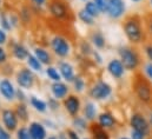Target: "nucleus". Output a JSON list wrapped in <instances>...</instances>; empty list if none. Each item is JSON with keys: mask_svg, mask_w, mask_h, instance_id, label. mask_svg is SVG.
I'll list each match as a JSON object with an SVG mask.
<instances>
[{"mask_svg": "<svg viewBox=\"0 0 152 139\" xmlns=\"http://www.w3.org/2000/svg\"><path fill=\"white\" fill-rule=\"evenodd\" d=\"M123 30L127 37L129 41L134 45L142 42L145 38L143 25H142V18L138 14L126 15L123 21Z\"/></svg>", "mask_w": 152, "mask_h": 139, "instance_id": "f257e3e1", "label": "nucleus"}, {"mask_svg": "<svg viewBox=\"0 0 152 139\" xmlns=\"http://www.w3.org/2000/svg\"><path fill=\"white\" fill-rule=\"evenodd\" d=\"M132 87L137 98L144 104L152 103V84L151 80L140 72H137L132 79Z\"/></svg>", "mask_w": 152, "mask_h": 139, "instance_id": "f03ea898", "label": "nucleus"}, {"mask_svg": "<svg viewBox=\"0 0 152 139\" xmlns=\"http://www.w3.org/2000/svg\"><path fill=\"white\" fill-rule=\"evenodd\" d=\"M119 56H120V61L124 65L125 70L129 71H136L140 64V58L137 52V50L132 47H120L119 48Z\"/></svg>", "mask_w": 152, "mask_h": 139, "instance_id": "7ed1b4c3", "label": "nucleus"}, {"mask_svg": "<svg viewBox=\"0 0 152 139\" xmlns=\"http://www.w3.org/2000/svg\"><path fill=\"white\" fill-rule=\"evenodd\" d=\"M48 8L51 14L58 19H69V15L71 14L69 6L63 0H50Z\"/></svg>", "mask_w": 152, "mask_h": 139, "instance_id": "20e7f679", "label": "nucleus"}, {"mask_svg": "<svg viewBox=\"0 0 152 139\" xmlns=\"http://www.w3.org/2000/svg\"><path fill=\"white\" fill-rule=\"evenodd\" d=\"M130 125L132 126L133 130L143 132L144 135L149 136L151 132V126L149 124V120L140 113H133L131 119H130Z\"/></svg>", "mask_w": 152, "mask_h": 139, "instance_id": "39448f33", "label": "nucleus"}, {"mask_svg": "<svg viewBox=\"0 0 152 139\" xmlns=\"http://www.w3.org/2000/svg\"><path fill=\"white\" fill-rule=\"evenodd\" d=\"M111 86L107 84V83H104V81H99L98 84H96L91 91H90V96L96 99V100H100V99H105L107 98L110 94H111Z\"/></svg>", "mask_w": 152, "mask_h": 139, "instance_id": "423d86ee", "label": "nucleus"}, {"mask_svg": "<svg viewBox=\"0 0 152 139\" xmlns=\"http://www.w3.org/2000/svg\"><path fill=\"white\" fill-rule=\"evenodd\" d=\"M17 83L23 89H31L34 83V75L28 69H21L17 74Z\"/></svg>", "mask_w": 152, "mask_h": 139, "instance_id": "0eeeda50", "label": "nucleus"}, {"mask_svg": "<svg viewBox=\"0 0 152 139\" xmlns=\"http://www.w3.org/2000/svg\"><path fill=\"white\" fill-rule=\"evenodd\" d=\"M51 45H52V48L56 52V54H58L59 57H66L70 52V45L63 37L53 38Z\"/></svg>", "mask_w": 152, "mask_h": 139, "instance_id": "6e6552de", "label": "nucleus"}, {"mask_svg": "<svg viewBox=\"0 0 152 139\" xmlns=\"http://www.w3.org/2000/svg\"><path fill=\"white\" fill-rule=\"evenodd\" d=\"M107 13L112 19H118L125 13V2L123 0H109Z\"/></svg>", "mask_w": 152, "mask_h": 139, "instance_id": "1a4fd4ad", "label": "nucleus"}, {"mask_svg": "<svg viewBox=\"0 0 152 139\" xmlns=\"http://www.w3.org/2000/svg\"><path fill=\"white\" fill-rule=\"evenodd\" d=\"M2 121L8 131H11V132L14 131L18 126V116H17L15 111L4 110L2 111Z\"/></svg>", "mask_w": 152, "mask_h": 139, "instance_id": "9d476101", "label": "nucleus"}, {"mask_svg": "<svg viewBox=\"0 0 152 139\" xmlns=\"http://www.w3.org/2000/svg\"><path fill=\"white\" fill-rule=\"evenodd\" d=\"M64 106L71 116L76 117L79 112V108H80V100L77 96H69L64 100Z\"/></svg>", "mask_w": 152, "mask_h": 139, "instance_id": "9b49d317", "label": "nucleus"}, {"mask_svg": "<svg viewBox=\"0 0 152 139\" xmlns=\"http://www.w3.org/2000/svg\"><path fill=\"white\" fill-rule=\"evenodd\" d=\"M0 93L7 100H13L15 98V90H14L12 83L7 79H4L0 81Z\"/></svg>", "mask_w": 152, "mask_h": 139, "instance_id": "f8f14e48", "label": "nucleus"}, {"mask_svg": "<svg viewBox=\"0 0 152 139\" xmlns=\"http://www.w3.org/2000/svg\"><path fill=\"white\" fill-rule=\"evenodd\" d=\"M28 131H30V135H31L32 139H45L46 138V131H45L44 126H42L40 123H37V121L31 123Z\"/></svg>", "mask_w": 152, "mask_h": 139, "instance_id": "ddd939ff", "label": "nucleus"}, {"mask_svg": "<svg viewBox=\"0 0 152 139\" xmlns=\"http://www.w3.org/2000/svg\"><path fill=\"white\" fill-rule=\"evenodd\" d=\"M107 70H109V72L111 73L112 77H114V78H121L123 74H124L125 67H124V65L121 64L120 60L113 59V60L110 61V64L107 66Z\"/></svg>", "mask_w": 152, "mask_h": 139, "instance_id": "4468645a", "label": "nucleus"}, {"mask_svg": "<svg viewBox=\"0 0 152 139\" xmlns=\"http://www.w3.org/2000/svg\"><path fill=\"white\" fill-rule=\"evenodd\" d=\"M90 131L93 136V139H110L109 133L99 123H92L90 126Z\"/></svg>", "mask_w": 152, "mask_h": 139, "instance_id": "2eb2a0df", "label": "nucleus"}, {"mask_svg": "<svg viewBox=\"0 0 152 139\" xmlns=\"http://www.w3.org/2000/svg\"><path fill=\"white\" fill-rule=\"evenodd\" d=\"M51 87H52V93L54 94V97L57 99L65 98L66 94H67V92H69V87L65 84L60 83V81H56Z\"/></svg>", "mask_w": 152, "mask_h": 139, "instance_id": "dca6fc26", "label": "nucleus"}, {"mask_svg": "<svg viewBox=\"0 0 152 139\" xmlns=\"http://www.w3.org/2000/svg\"><path fill=\"white\" fill-rule=\"evenodd\" d=\"M104 129H110V127H113L114 124H115V119L113 118V116L109 112H105V113H102L99 116V121H98Z\"/></svg>", "mask_w": 152, "mask_h": 139, "instance_id": "f3484780", "label": "nucleus"}, {"mask_svg": "<svg viewBox=\"0 0 152 139\" xmlns=\"http://www.w3.org/2000/svg\"><path fill=\"white\" fill-rule=\"evenodd\" d=\"M60 72L61 75L67 80V81H72L75 79V73H73V67L67 64V63H61L60 64Z\"/></svg>", "mask_w": 152, "mask_h": 139, "instance_id": "a211bd4d", "label": "nucleus"}, {"mask_svg": "<svg viewBox=\"0 0 152 139\" xmlns=\"http://www.w3.org/2000/svg\"><path fill=\"white\" fill-rule=\"evenodd\" d=\"M34 54H36V57H37V59H38L39 61L41 63V64H45V65H48V64H51V56L48 54V52L47 51H45L44 48H36L34 50Z\"/></svg>", "mask_w": 152, "mask_h": 139, "instance_id": "6ab92c4d", "label": "nucleus"}, {"mask_svg": "<svg viewBox=\"0 0 152 139\" xmlns=\"http://www.w3.org/2000/svg\"><path fill=\"white\" fill-rule=\"evenodd\" d=\"M13 54H14V57H15L17 59H19V60L27 59V57L30 56L28 52H27V50H26L23 45H20V44H17V45L14 46V48H13Z\"/></svg>", "mask_w": 152, "mask_h": 139, "instance_id": "aec40b11", "label": "nucleus"}, {"mask_svg": "<svg viewBox=\"0 0 152 139\" xmlns=\"http://www.w3.org/2000/svg\"><path fill=\"white\" fill-rule=\"evenodd\" d=\"M15 113L18 116V118L23 121H26L27 120V117H28V113H27V107L24 103H20V104L17 105V108H15Z\"/></svg>", "mask_w": 152, "mask_h": 139, "instance_id": "412c9836", "label": "nucleus"}, {"mask_svg": "<svg viewBox=\"0 0 152 139\" xmlns=\"http://www.w3.org/2000/svg\"><path fill=\"white\" fill-rule=\"evenodd\" d=\"M90 15H92L93 18H97L98 15H99V13H100V11L98 10V7H97V5L93 2V1H87L86 2V5H85V8H84Z\"/></svg>", "mask_w": 152, "mask_h": 139, "instance_id": "4be33fe9", "label": "nucleus"}, {"mask_svg": "<svg viewBox=\"0 0 152 139\" xmlns=\"http://www.w3.org/2000/svg\"><path fill=\"white\" fill-rule=\"evenodd\" d=\"M84 116L88 120H93L96 118V107L92 103H87L84 107Z\"/></svg>", "mask_w": 152, "mask_h": 139, "instance_id": "5701e85b", "label": "nucleus"}, {"mask_svg": "<svg viewBox=\"0 0 152 139\" xmlns=\"http://www.w3.org/2000/svg\"><path fill=\"white\" fill-rule=\"evenodd\" d=\"M92 41L96 45V47H98V48H103L105 46V38L102 34V32H99V31H97L92 35Z\"/></svg>", "mask_w": 152, "mask_h": 139, "instance_id": "b1692460", "label": "nucleus"}, {"mask_svg": "<svg viewBox=\"0 0 152 139\" xmlns=\"http://www.w3.org/2000/svg\"><path fill=\"white\" fill-rule=\"evenodd\" d=\"M78 17H79V19H80L83 23H85L86 25H93V17H92V15H90L85 10L79 11Z\"/></svg>", "mask_w": 152, "mask_h": 139, "instance_id": "393cba45", "label": "nucleus"}, {"mask_svg": "<svg viewBox=\"0 0 152 139\" xmlns=\"http://www.w3.org/2000/svg\"><path fill=\"white\" fill-rule=\"evenodd\" d=\"M31 105H32L37 111H39V112H45L46 108H47L46 104H45L42 100H39L38 98H36V97H32V98H31Z\"/></svg>", "mask_w": 152, "mask_h": 139, "instance_id": "a878e982", "label": "nucleus"}, {"mask_svg": "<svg viewBox=\"0 0 152 139\" xmlns=\"http://www.w3.org/2000/svg\"><path fill=\"white\" fill-rule=\"evenodd\" d=\"M27 63H28L30 67L32 70H34V71H40V70H41V63L37 59L36 56H31V54H30V56L27 57Z\"/></svg>", "mask_w": 152, "mask_h": 139, "instance_id": "bb28decb", "label": "nucleus"}, {"mask_svg": "<svg viewBox=\"0 0 152 139\" xmlns=\"http://www.w3.org/2000/svg\"><path fill=\"white\" fill-rule=\"evenodd\" d=\"M17 138L18 139H32L31 135H30V131L26 127H20L17 132Z\"/></svg>", "mask_w": 152, "mask_h": 139, "instance_id": "cd10ccee", "label": "nucleus"}, {"mask_svg": "<svg viewBox=\"0 0 152 139\" xmlns=\"http://www.w3.org/2000/svg\"><path fill=\"white\" fill-rule=\"evenodd\" d=\"M94 4L97 5L98 10L102 13L107 12V6H109V0H94Z\"/></svg>", "mask_w": 152, "mask_h": 139, "instance_id": "c85d7f7f", "label": "nucleus"}, {"mask_svg": "<svg viewBox=\"0 0 152 139\" xmlns=\"http://www.w3.org/2000/svg\"><path fill=\"white\" fill-rule=\"evenodd\" d=\"M46 73H47V75H48L52 80H54V81H59V80H60V74L58 73V71L56 69L48 67V69L46 70Z\"/></svg>", "mask_w": 152, "mask_h": 139, "instance_id": "c756f323", "label": "nucleus"}, {"mask_svg": "<svg viewBox=\"0 0 152 139\" xmlns=\"http://www.w3.org/2000/svg\"><path fill=\"white\" fill-rule=\"evenodd\" d=\"M73 124H75V126L81 129V130H86V129H87V123H86V120H85L84 118L77 117V118L73 119Z\"/></svg>", "mask_w": 152, "mask_h": 139, "instance_id": "7c9ffc66", "label": "nucleus"}, {"mask_svg": "<svg viewBox=\"0 0 152 139\" xmlns=\"http://www.w3.org/2000/svg\"><path fill=\"white\" fill-rule=\"evenodd\" d=\"M1 26H2L4 30H6V31H10L11 27H12L11 21L7 19V17H6L5 14H2V17H1Z\"/></svg>", "mask_w": 152, "mask_h": 139, "instance_id": "2f4dec72", "label": "nucleus"}, {"mask_svg": "<svg viewBox=\"0 0 152 139\" xmlns=\"http://www.w3.org/2000/svg\"><path fill=\"white\" fill-rule=\"evenodd\" d=\"M73 81H75V87H76L77 91H83V89H84V80L80 78V77H77L73 79Z\"/></svg>", "mask_w": 152, "mask_h": 139, "instance_id": "473e14b6", "label": "nucleus"}, {"mask_svg": "<svg viewBox=\"0 0 152 139\" xmlns=\"http://www.w3.org/2000/svg\"><path fill=\"white\" fill-rule=\"evenodd\" d=\"M145 23H146V29H148L149 33L152 35V13H149L145 17Z\"/></svg>", "mask_w": 152, "mask_h": 139, "instance_id": "72a5a7b5", "label": "nucleus"}, {"mask_svg": "<svg viewBox=\"0 0 152 139\" xmlns=\"http://www.w3.org/2000/svg\"><path fill=\"white\" fill-rule=\"evenodd\" d=\"M131 136H132V139H145L148 137V136L144 135L143 132H139V131H136V130H132Z\"/></svg>", "mask_w": 152, "mask_h": 139, "instance_id": "f704fd0d", "label": "nucleus"}, {"mask_svg": "<svg viewBox=\"0 0 152 139\" xmlns=\"http://www.w3.org/2000/svg\"><path fill=\"white\" fill-rule=\"evenodd\" d=\"M145 73H146V77L152 80V61L150 63H148L146 65H145Z\"/></svg>", "mask_w": 152, "mask_h": 139, "instance_id": "c9c22d12", "label": "nucleus"}, {"mask_svg": "<svg viewBox=\"0 0 152 139\" xmlns=\"http://www.w3.org/2000/svg\"><path fill=\"white\" fill-rule=\"evenodd\" d=\"M0 139H11L10 133L2 126H0Z\"/></svg>", "mask_w": 152, "mask_h": 139, "instance_id": "e433bc0d", "label": "nucleus"}, {"mask_svg": "<svg viewBox=\"0 0 152 139\" xmlns=\"http://www.w3.org/2000/svg\"><path fill=\"white\" fill-rule=\"evenodd\" d=\"M145 52H146L148 58L152 61V44H149L145 46Z\"/></svg>", "mask_w": 152, "mask_h": 139, "instance_id": "4c0bfd02", "label": "nucleus"}, {"mask_svg": "<svg viewBox=\"0 0 152 139\" xmlns=\"http://www.w3.org/2000/svg\"><path fill=\"white\" fill-rule=\"evenodd\" d=\"M6 52L4 51V48L0 47V64H4L6 61Z\"/></svg>", "mask_w": 152, "mask_h": 139, "instance_id": "58836bf2", "label": "nucleus"}, {"mask_svg": "<svg viewBox=\"0 0 152 139\" xmlns=\"http://www.w3.org/2000/svg\"><path fill=\"white\" fill-rule=\"evenodd\" d=\"M58 106H59V104H58V100H54V99H50V102H48V107H51L52 110H56Z\"/></svg>", "mask_w": 152, "mask_h": 139, "instance_id": "ea45409f", "label": "nucleus"}, {"mask_svg": "<svg viewBox=\"0 0 152 139\" xmlns=\"http://www.w3.org/2000/svg\"><path fill=\"white\" fill-rule=\"evenodd\" d=\"M6 39H7V37H6L5 31H4V30H0V45L5 44V42H6Z\"/></svg>", "mask_w": 152, "mask_h": 139, "instance_id": "a19ab883", "label": "nucleus"}, {"mask_svg": "<svg viewBox=\"0 0 152 139\" xmlns=\"http://www.w3.org/2000/svg\"><path fill=\"white\" fill-rule=\"evenodd\" d=\"M67 136H69V138L70 139H79V137H78V135H77L75 131H72V130H67Z\"/></svg>", "mask_w": 152, "mask_h": 139, "instance_id": "79ce46f5", "label": "nucleus"}, {"mask_svg": "<svg viewBox=\"0 0 152 139\" xmlns=\"http://www.w3.org/2000/svg\"><path fill=\"white\" fill-rule=\"evenodd\" d=\"M15 96L18 97V99H19L21 103L24 102V99H25V98H24V93H23L20 90H17V91H15Z\"/></svg>", "mask_w": 152, "mask_h": 139, "instance_id": "37998d69", "label": "nucleus"}, {"mask_svg": "<svg viewBox=\"0 0 152 139\" xmlns=\"http://www.w3.org/2000/svg\"><path fill=\"white\" fill-rule=\"evenodd\" d=\"M32 1H34L37 5H42V4H45L46 0H32Z\"/></svg>", "mask_w": 152, "mask_h": 139, "instance_id": "c03bdc74", "label": "nucleus"}, {"mask_svg": "<svg viewBox=\"0 0 152 139\" xmlns=\"http://www.w3.org/2000/svg\"><path fill=\"white\" fill-rule=\"evenodd\" d=\"M58 139H66V136H65L64 133H60V135L58 136Z\"/></svg>", "mask_w": 152, "mask_h": 139, "instance_id": "a18cd8bd", "label": "nucleus"}, {"mask_svg": "<svg viewBox=\"0 0 152 139\" xmlns=\"http://www.w3.org/2000/svg\"><path fill=\"white\" fill-rule=\"evenodd\" d=\"M149 124H150V126H151V129H152V113L150 114V120H149Z\"/></svg>", "mask_w": 152, "mask_h": 139, "instance_id": "49530a36", "label": "nucleus"}, {"mask_svg": "<svg viewBox=\"0 0 152 139\" xmlns=\"http://www.w3.org/2000/svg\"><path fill=\"white\" fill-rule=\"evenodd\" d=\"M47 139H58V138H57L56 136H51V137H48Z\"/></svg>", "mask_w": 152, "mask_h": 139, "instance_id": "de8ad7c7", "label": "nucleus"}, {"mask_svg": "<svg viewBox=\"0 0 152 139\" xmlns=\"http://www.w3.org/2000/svg\"><path fill=\"white\" fill-rule=\"evenodd\" d=\"M132 1H136V2H138V1H140V0H132Z\"/></svg>", "mask_w": 152, "mask_h": 139, "instance_id": "09e8293b", "label": "nucleus"}, {"mask_svg": "<svg viewBox=\"0 0 152 139\" xmlns=\"http://www.w3.org/2000/svg\"><path fill=\"white\" fill-rule=\"evenodd\" d=\"M120 139H127V138H120Z\"/></svg>", "mask_w": 152, "mask_h": 139, "instance_id": "8fccbe9b", "label": "nucleus"}, {"mask_svg": "<svg viewBox=\"0 0 152 139\" xmlns=\"http://www.w3.org/2000/svg\"><path fill=\"white\" fill-rule=\"evenodd\" d=\"M85 139H88V138H85Z\"/></svg>", "mask_w": 152, "mask_h": 139, "instance_id": "3c124183", "label": "nucleus"}, {"mask_svg": "<svg viewBox=\"0 0 152 139\" xmlns=\"http://www.w3.org/2000/svg\"><path fill=\"white\" fill-rule=\"evenodd\" d=\"M151 4H152V0H151Z\"/></svg>", "mask_w": 152, "mask_h": 139, "instance_id": "603ef678", "label": "nucleus"}]
</instances>
